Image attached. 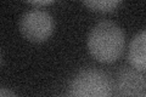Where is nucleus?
Listing matches in <instances>:
<instances>
[{
    "instance_id": "f257e3e1",
    "label": "nucleus",
    "mask_w": 146,
    "mask_h": 97,
    "mask_svg": "<svg viewBox=\"0 0 146 97\" xmlns=\"http://www.w3.org/2000/svg\"><path fill=\"white\" fill-rule=\"evenodd\" d=\"M86 44L90 55L98 62L112 63L123 53L125 38L117 23L101 21L90 29Z\"/></svg>"
},
{
    "instance_id": "f03ea898",
    "label": "nucleus",
    "mask_w": 146,
    "mask_h": 97,
    "mask_svg": "<svg viewBox=\"0 0 146 97\" xmlns=\"http://www.w3.org/2000/svg\"><path fill=\"white\" fill-rule=\"evenodd\" d=\"M71 97H110L112 81L105 72L96 68L82 69L70 82Z\"/></svg>"
},
{
    "instance_id": "7ed1b4c3",
    "label": "nucleus",
    "mask_w": 146,
    "mask_h": 97,
    "mask_svg": "<svg viewBox=\"0 0 146 97\" xmlns=\"http://www.w3.org/2000/svg\"><path fill=\"white\" fill-rule=\"evenodd\" d=\"M18 26L21 34L28 41L43 43L54 32V18L48 11L33 9L22 15Z\"/></svg>"
},
{
    "instance_id": "20e7f679",
    "label": "nucleus",
    "mask_w": 146,
    "mask_h": 97,
    "mask_svg": "<svg viewBox=\"0 0 146 97\" xmlns=\"http://www.w3.org/2000/svg\"><path fill=\"white\" fill-rule=\"evenodd\" d=\"M116 85L122 96L138 97L146 89V78L135 68H124L118 73Z\"/></svg>"
},
{
    "instance_id": "39448f33",
    "label": "nucleus",
    "mask_w": 146,
    "mask_h": 97,
    "mask_svg": "<svg viewBox=\"0 0 146 97\" xmlns=\"http://www.w3.org/2000/svg\"><path fill=\"white\" fill-rule=\"evenodd\" d=\"M128 59L136 71L146 72V29L141 30L131 39L128 49Z\"/></svg>"
},
{
    "instance_id": "423d86ee",
    "label": "nucleus",
    "mask_w": 146,
    "mask_h": 97,
    "mask_svg": "<svg viewBox=\"0 0 146 97\" xmlns=\"http://www.w3.org/2000/svg\"><path fill=\"white\" fill-rule=\"evenodd\" d=\"M122 1L117 0H94V1H83V5L93 11L98 12H112L119 6Z\"/></svg>"
},
{
    "instance_id": "0eeeda50",
    "label": "nucleus",
    "mask_w": 146,
    "mask_h": 97,
    "mask_svg": "<svg viewBox=\"0 0 146 97\" xmlns=\"http://www.w3.org/2000/svg\"><path fill=\"white\" fill-rule=\"evenodd\" d=\"M0 97H18L15 92L6 87H1L0 89Z\"/></svg>"
},
{
    "instance_id": "6e6552de",
    "label": "nucleus",
    "mask_w": 146,
    "mask_h": 97,
    "mask_svg": "<svg viewBox=\"0 0 146 97\" xmlns=\"http://www.w3.org/2000/svg\"><path fill=\"white\" fill-rule=\"evenodd\" d=\"M31 5L33 6H45V5H50V4H54L52 0H45V1H29Z\"/></svg>"
},
{
    "instance_id": "1a4fd4ad",
    "label": "nucleus",
    "mask_w": 146,
    "mask_h": 97,
    "mask_svg": "<svg viewBox=\"0 0 146 97\" xmlns=\"http://www.w3.org/2000/svg\"><path fill=\"white\" fill-rule=\"evenodd\" d=\"M145 97H146V96H145Z\"/></svg>"
}]
</instances>
